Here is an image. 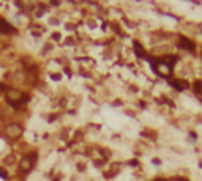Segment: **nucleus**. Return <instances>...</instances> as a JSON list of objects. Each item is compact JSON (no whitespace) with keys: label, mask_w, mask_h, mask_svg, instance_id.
<instances>
[{"label":"nucleus","mask_w":202,"mask_h":181,"mask_svg":"<svg viewBox=\"0 0 202 181\" xmlns=\"http://www.w3.org/2000/svg\"><path fill=\"white\" fill-rule=\"evenodd\" d=\"M5 131H7V136H8L10 139H17V137L22 136L24 129H22L19 124H8Z\"/></svg>","instance_id":"nucleus-1"},{"label":"nucleus","mask_w":202,"mask_h":181,"mask_svg":"<svg viewBox=\"0 0 202 181\" xmlns=\"http://www.w3.org/2000/svg\"><path fill=\"white\" fill-rule=\"evenodd\" d=\"M33 161H35V154H33V153H30L29 156H25V158L22 159V162H21V167H22L24 170H30V169H32V164H33Z\"/></svg>","instance_id":"nucleus-2"},{"label":"nucleus","mask_w":202,"mask_h":181,"mask_svg":"<svg viewBox=\"0 0 202 181\" xmlns=\"http://www.w3.org/2000/svg\"><path fill=\"white\" fill-rule=\"evenodd\" d=\"M14 27L11 24H8L5 19H0V33H14Z\"/></svg>","instance_id":"nucleus-3"},{"label":"nucleus","mask_w":202,"mask_h":181,"mask_svg":"<svg viewBox=\"0 0 202 181\" xmlns=\"http://www.w3.org/2000/svg\"><path fill=\"white\" fill-rule=\"evenodd\" d=\"M179 46H180L182 49H186V50H194V43L190 41L188 38H185V36H180V43H179Z\"/></svg>","instance_id":"nucleus-4"},{"label":"nucleus","mask_w":202,"mask_h":181,"mask_svg":"<svg viewBox=\"0 0 202 181\" xmlns=\"http://www.w3.org/2000/svg\"><path fill=\"white\" fill-rule=\"evenodd\" d=\"M171 85L175 87L177 90H183V88L188 87V84H186L185 81H171Z\"/></svg>","instance_id":"nucleus-5"},{"label":"nucleus","mask_w":202,"mask_h":181,"mask_svg":"<svg viewBox=\"0 0 202 181\" xmlns=\"http://www.w3.org/2000/svg\"><path fill=\"white\" fill-rule=\"evenodd\" d=\"M134 49H136V52H137V57H142V58H147L145 52H144V49L141 47L139 43H134Z\"/></svg>","instance_id":"nucleus-6"},{"label":"nucleus","mask_w":202,"mask_h":181,"mask_svg":"<svg viewBox=\"0 0 202 181\" xmlns=\"http://www.w3.org/2000/svg\"><path fill=\"white\" fill-rule=\"evenodd\" d=\"M194 91L196 93H202V81L194 82Z\"/></svg>","instance_id":"nucleus-7"},{"label":"nucleus","mask_w":202,"mask_h":181,"mask_svg":"<svg viewBox=\"0 0 202 181\" xmlns=\"http://www.w3.org/2000/svg\"><path fill=\"white\" fill-rule=\"evenodd\" d=\"M0 175H2V176H3V178H5V176H7V173H5V172H3V170H0Z\"/></svg>","instance_id":"nucleus-8"},{"label":"nucleus","mask_w":202,"mask_h":181,"mask_svg":"<svg viewBox=\"0 0 202 181\" xmlns=\"http://www.w3.org/2000/svg\"><path fill=\"white\" fill-rule=\"evenodd\" d=\"M155 181H166V179H163V178H158V179H155Z\"/></svg>","instance_id":"nucleus-9"},{"label":"nucleus","mask_w":202,"mask_h":181,"mask_svg":"<svg viewBox=\"0 0 202 181\" xmlns=\"http://www.w3.org/2000/svg\"><path fill=\"white\" fill-rule=\"evenodd\" d=\"M2 90H3V87H2V85H0V93H2Z\"/></svg>","instance_id":"nucleus-10"}]
</instances>
